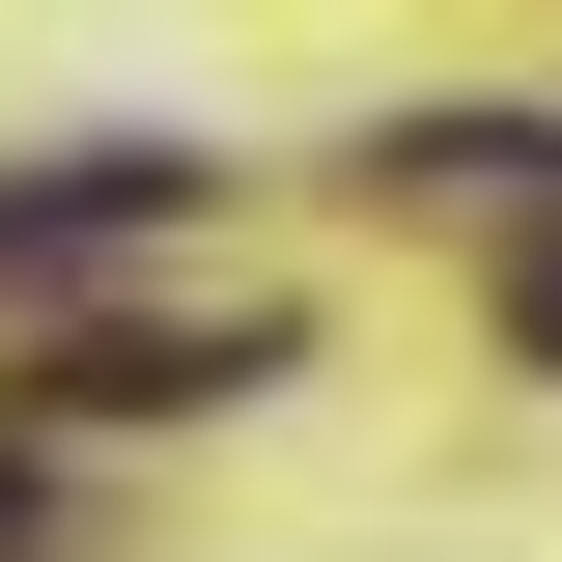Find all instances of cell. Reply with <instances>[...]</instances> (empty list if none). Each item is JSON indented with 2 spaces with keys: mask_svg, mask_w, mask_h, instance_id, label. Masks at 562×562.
<instances>
[{
  "mask_svg": "<svg viewBox=\"0 0 562 562\" xmlns=\"http://www.w3.org/2000/svg\"><path fill=\"white\" fill-rule=\"evenodd\" d=\"M366 198H562V113H394V140H366Z\"/></svg>",
  "mask_w": 562,
  "mask_h": 562,
  "instance_id": "2",
  "label": "cell"
},
{
  "mask_svg": "<svg viewBox=\"0 0 562 562\" xmlns=\"http://www.w3.org/2000/svg\"><path fill=\"white\" fill-rule=\"evenodd\" d=\"M254 366H281L254 310H225V338H85V366H57V422H225Z\"/></svg>",
  "mask_w": 562,
  "mask_h": 562,
  "instance_id": "3",
  "label": "cell"
},
{
  "mask_svg": "<svg viewBox=\"0 0 562 562\" xmlns=\"http://www.w3.org/2000/svg\"><path fill=\"white\" fill-rule=\"evenodd\" d=\"M140 225H198V140H57V169H0V310L113 281Z\"/></svg>",
  "mask_w": 562,
  "mask_h": 562,
  "instance_id": "1",
  "label": "cell"
},
{
  "mask_svg": "<svg viewBox=\"0 0 562 562\" xmlns=\"http://www.w3.org/2000/svg\"><path fill=\"white\" fill-rule=\"evenodd\" d=\"M506 338H535V366H562V225H535V254H506Z\"/></svg>",
  "mask_w": 562,
  "mask_h": 562,
  "instance_id": "4",
  "label": "cell"
}]
</instances>
